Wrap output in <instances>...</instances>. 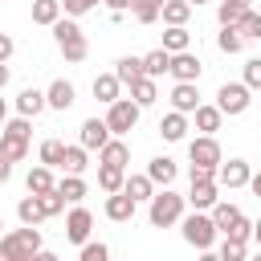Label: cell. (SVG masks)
<instances>
[{
    "instance_id": "51",
    "label": "cell",
    "mask_w": 261,
    "mask_h": 261,
    "mask_svg": "<svg viewBox=\"0 0 261 261\" xmlns=\"http://www.w3.org/2000/svg\"><path fill=\"white\" fill-rule=\"evenodd\" d=\"M4 86H8V65L0 61V90H4Z\"/></svg>"
},
{
    "instance_id": "59",
    "label": "cell",
    "mask_w": 261,
    "mask_h": 261,
    "mask_svg": "<svg viewBox=\"0 0 261 261\" xmlns=\"http://www.w3.org/2000/svg\"><path fill=\"white\" fill-rule=\"evenodd\" d=\"M249 261H261V253H253V257H249Z\"/></svg>"
},
{
    "instance_id": "46",
    "label": "cell",
    "mask_w": 261,
    "mask_h": 261,
    "mask_svg": "<svg viewBox=\"0 0 261 261\" xmlns=\"http://www.w3.org/2000/svg\"><path fill=\"white\" fill-rule=\"evenodd\" d=\"M192 184H216V167H200V163H192Z\"/></svg>"
},
{
    "instance_id": "55",
    "label": "cell",
    "mask_w": 261,
    "mask_h": 261,
    "mask_svg": "<svg viewBox=\"0 0 261 261\" xmlns=\"http://www.w3.org/2000/svg\"><path fill=\"white\" fill-rule=\"evenodd\" d=\"M200 261H220V257H216V253H208V249H204V253H200Z\"/></svg>"
},
{
    "instance_id": "58",
    "label": "cell",
    "mask_w": 261,
    "mask_h": 261,
    "mask_svg": "<svg viewBox=\"0 0 261 261\" xmlns=\"http://www.w3.org/2000/svg\"><path fill=\"white\" fill-rule=\"evenodd\" d=\"M4 110H8V106H4V98H0V118H4Z\"/></svg>"
},
{
    "instance_id": "4",
    "label": "cell",
    "mask_w": 261,
    "mask_h": 261,
    "mask_svg": "<svg viewBox=\"0 0 261 261\" xmlns=\"http://www.w3.org/2000/svg\"><path fill=\"white\" fill-rule=\"evenodd\" d=\"M29 118H12V122H4V135H0V155L4 159H24L29 155Z\"/></svg>"
},
{
    "instance_id": "62",
    "label": "cell",
    "mask_w": 261,
    "mask_h": 261,
    "mask_svg": "<svg viewBox=\"0 0 261 261\" xmlns=\"http://www.w3.org/2000/svg\"><path fill=\"white\" fill-rule=\"evenodd\" d=\"M0 228H4V216H0Z\"/></svg>"
},
{
    "instance_id": "16",
    "label": "cell",
    "mask_w": 261,
    "mask_h": 261,
    "mask_svg": "<svg viewBox=\"0 0 261 261\" xmlns=\"http://www.w3.org/2000/svg\"><path fill=\"white\" fill-rule=\"evenodd\" d=\"M118 90H122V82H118L114 73H98V77H94V98H98V102L114 106V102H118Z\"/></svg>"
},
{
    "instance_id": "20",
    "label": "cell",
    "mask_w": 261,
    "mask_h": 261,
    "mask_svg": "<svg viewBox=\"0 0 261 261\" xmlns=\"http://www.w3.org/2000/svg\"><path fill=\"white\" fill-rule=\"evenodd\" d=\"M130 102L143 110V106H151V102H159V86H155V77H143V82H135L130 86Z\"/></svg>"
},
{
    "instance_id": "54",
    "label": "cell",
    "mask_w": 261,
    "mask_h": 261,
    "mask_svg": "<svg viewBox=\"0 0 261 261\" xmlns=\"http://www.w3.org/2000/svg\"><path fill=\"white\" fill-rule=\"evenodd\" d=\"M249 188H253V196H261V175H253V179H249Z\"/></svg>"
},
{
    "instance_id": "7",
    "label": "cell",
    "mask_w": 261,
    "mask_h": 261,
    "mask_svg": "<svg viewBox=\"0 0 261 261\" xmlns=\"http://www.w3.org/2000/svg\"><path fill=\"white\" fill-rule=\"evenodd\" d=\"M184 241H188V245H196V249H208V245L216 241V224H212V216L192 212V216L184 220Z\"/></svg>"
},
{
    "instance_id": "12",
    "label": "cell",
    "mask_w": 261,
    "mask_h": 261,
    "mask_svg": "<svg viewBox=\"0 0 261 261\" xmlns=\"http://www.w3.org/2000/svg\"><path fill=\"white\" fill-rule=\"evenodd\" d=\"M171 106H175V114H196V110H200L196 82H175V90H171Z\"/></svg>"
},
{
    "instance_id": "31",
    "label": "cell",
    "mask_w": 261,
    "mask_h": 261,
    "mask_svg": "<svg viewBox=\"0 0 261 261\" xmlns=\"http://www.w3.org/2000/svg\"><path fill=\"white\" fill-rule=\"evenodd\" d=\"M122 192H126V196H130V200H135V204H139V200H151V196H155V184H151V179H147V175H130V179H126V188H122Z\"/></svg>"
},
{
    "instance_id": "8",
    "label": "cell",
    "mask_w": 261,
    "mask_h": 261,
    "mask_svg": "<svg viewBox=\"0 0 261 261\" xmlns=\"http://www.w3.org/2000/svg\"><path fill=\"white\" fill-rule=\"evenodd\" d=\"M188 159L200 163V167H220V143H216L212 135L192 139V143H188Z\"/></svg>"
},
{
    "instance_id": "24",
    "label": "cell",
    "mask_w": 261,
    "mask_h": 261,
    "mask_svg": "<svg viewBox=\"0 0 261 261\" xmlns=\"http://www.w3.org/2000/svg\"><path fill=\"white\" fill-rule=\"evenodd\" d=\"M159 135H163V139H167V143H179V139H184V135H188V118H184V114H175V110H171V114H167V118H163V122H159Z\"/></svg>"
},
{
    "instance_id": "30",
    "label": "cell",
    "mask_w": 261,
    "mask_h": 261,
    "mask_svg": "<svg viewBox=\"0 0 261 261\" xmlns=\"http://www.w3.org/2000/svg\"><path fill=\"white\" fill-rule=\"evenodd\" d=\"M237 220H241V208H237V204H216V208H212V224H216V232H228Z\"/></svg>"
},
{
    "instance_id": "22",
    "label": "cell",
    "mask_w": 261,
    "mask_h": 261,
    "mask_svg": "<svg viewBox=\"0 0 261 261\" xmlns=\"http://www.w3.org/2000/svg\"><path fill=\"white\" fill-rule=\"evenodd\" d=\"M16 216L29 224V228H37L41 220H45V208H41V196H24L20 204H16Z\"/></svg>"
},
{
    "instance_id": "48",
    "label": "cell",
    "mask_w": 261,
    "mask_h": 261,
    "mask_svg": "<svg viewBox=\"0 0 261 261\" xmlns=\"http://www.w3.org/2000/svg\"><path fill=\"white\" fill-rule=\"evenodd\" d=\"M8 57H12V37L0 33V61H8Z\"/></svg>"
},
{
    "instance_id": "29",
    "label": "cell",
    "mask_w": 261,
    "mask_h": 261,
    "mask_svg": "<svg viewBox=\"0 0 261 261\" xmlns=\"http://www.w3.org/2000/svg\"><path fill=\"white\" fill-rule=\"evenodd\" d=\"M188 200H192L196 208H216V204H220V196H216V184H192Z\"/></svg>"
},
{
    "instance_id": "18",
    "label": "cell",
    "mask_w": 261,
    "mask_h": 261,
    "mask_svg": "<svg viewBox=\"0 0 261 261\" xmlns=\"http://www.w3.org/2000/svg\"><path fill=\"white\" fill-rule=\"evenodd\" d=\"M98 159H102L106 167H126V159H130V147H126L122 139H110V143L98 151Z\"/></svg>"
},
{
    "instance_id": "36",
    "label": "cell",
    "mask_w": 261,
    "mask_h": 261,
    "mask_svg": "<svg viewBox=\"0 0 261 261\" xmlns=\"http://www.w3.org/2000/svg\"><path fill=\"white\" fill-rule=\"evenodd\" d=\"M57 192H61L69 204H77V200L86 196V179H82V175H65V179L57 184Z\"/></svg>"
},
{
    "instance_id": "41",
    "label": "cell",
    "mask_w": 261,
    "mask_h": 261,
    "mask_svg": "<svg viewBox=\"0 0 261 261\" xmlns=\"http://www.w3.org/2000/svg\"><path fill=\"white\" fill-rule=\"evenodd\" d=\"M106 257H110V249H106L102 241H86V245H82V257H77V261H106Z\"/></svg>"
},
{
    "instance_id": "32",
    "label": "cell",
    "mask_w": 261,
    "mask_h": 261,
    "mask_svg": "<svg viewBox=\"0 0 261 261\" xmlns=\"http://www.w3.org/2000/svg\"><path fill=\"white\" fill-rule=\"evenodd\" d=\"M188 41H192V37H188V29H167L159 49H167V53L175 57V53H188Z\"/></svg>"
},
{
    "instance_id": "21",
    "label": "cell",
    "mask_w": 261,
    "mask_h": 261,
    "mask_svg": "<svg viewBox=\"0 0 261 261\" xmlns=\"http://www.w3.org/2000/svg\"><path fill=\"white\" fill-rule=\"evenodd\" d=\"M45 98H49V106H53V110H69V106H73V86H69L65 77H57V82L49 86V94H45Z\"/></svg>"
},
{
    "instance_id": "35",
    "label": "cell",
    "mask_w": 261,
    "mask_h": 261,
    "mask_svg": "<svg viewBox=\"0 0 261 261\" xmlns=\"http://www.w3.org/2000/svg\"><path fill=\"white\" fill-rule=\"evenodd\" d=\"M61 159H65V147L57 139H45L41 143V167H61Z\"/></svg>"
},
{
    "instance_id": "39",
    "label": "cell",
    "mask_w": 261,
    "mask_h": 261,
    "mask_svg": "<svg viewBox=\"0 0 261 261\" xmlns=\"http://www.w3.org/2000/svg\"><path fill=\"white\" fill-rule=\"evenodd\" d=\"M237 33H241L245 41H253V37H261V12H253V8H249V12L241 16V24H237Z\"/></svg>"
},
{
    "instance_id": "38",
    "label": "cell",
    "mask_w": 261,
    "mask_h": 261,
    "mask_svg": "<svg viewBox=\"0 0 261 261\" xmlns=\"http://www.w3.org/2000/svg\"><path fill=\"white\" fill-rule=\"evenodd\" d=\"M216 45H220V53H241V49H245V37H241L237 29H220Z\"/></svg>"
},
{
    "instance_id": "52",
    "label": "cell",
    "mask_w": 261,
    "mask_h": 261,
    "mask_svg": "<svg viewBox=\"0 0 261 261\" xmlns=\"http://www.w3.org/2000/svg\"><path fill=\"white\" fill-rule=\"evenodd\" d=\"M33 261H57V253H45V249H41V253H37Z\"/></svg>"
},
{
    "instance_id": "5",
    "label": "cell",
    "mask_w": 261,
    "mask_h": 261,
    "mask_svg": "<svg viewBox=\"0 0 261 261\" xmlns=\"http://www.w3.org/2000/svg\"><path fill=\"white\" fill-rule=\"evenodd\" d=\"M249 86L245 82H224L220 86V94H216V106H220V114H245L249 110Z\"/></svg>"
},
{
    "instance_id": "10",
    "label": "cell",
    "mask_w": 261,
    "mask_h": 261,
    "mask_svg": "<svg viewBox=\"0 0 261 261\" xmlns=\"http://www.w3.org/2000/svg\"><path fill=\"white\" fill-rule=\"evenodd\" d=\"M216 179H220L224 188H245V184L253 179V171H249V163H245V159H228V163H220V167H216Z\"/></svg>"
},
{
    "instance_id": "61",
    "label": "cell",
    "mask_w": 261,
    "mask_h": 261,
    "mask_svg": "<svg viewBox=\"0 0 261 261\" xmlns=\"http://www.w3.org/2000/svg\"><path fill=\"white\" fill-rule=\"evenodd\" d=\"M0 135H4V118H0Z\"/></svg>"
},
{
    "instance_id": "27",
    "label": "cell",
    "mask_w": 261,
    "mask_h": 261,
    "mask_svg": "<svg viewBox=\"0 0 261 261\" xmlns=\"http://www.w3.org/2000/svg\"><path fill=\"white\" fill-rule=\"evenodd\" d=\"M143 69H147V77L171 73V53H167V49H155V53H147V57H143Z\"/></svg>"
},
{
    "instance_id": "23",
    "label": "cell",
    "mask_w": 261,
    "mask_h": 261,
    "mask_svg": "<svg viewBox=\"0 0 261 261\" xmlns=\"http://www.w3.org/2000/svg\"><path fill=\"white\" fill-rule=\"evenodd\" d=\"M159 16H163L171 29H184V24H188V16H192V4H188V0H167Z\"/></svg>"
},
{
    "instance_id": "50",
    "label": "cell",
    "mask_w": 261,
    "mask_h": 261,
    "mask_svg": "<svg viewBox=\"0 0 261 261\" xmlns=\"http://www.w3.org/2000/svg\"><path fill=\"white\" fill-rule=\"evenodd\" d=\"M110 4V12H126V8H135V0H106Z\"/></svg>"
},
{
    "instance_id": "33",
    "label": "cell",
    "mask_w": 261,
    "mask_h": 261,
    "mask_svg": "<svg viewBox=\"0 0 261 261\" xmlns=\"http://www.w3.org/2000/svg\"><path fill=\"white\" fill-rule=\"evenodd\" d=\"M220 118H224V114H220V106H200V110H196V126H200L204 135L220 130Z\"/></svg>"
},
{
    "instance_id": "43",
    "label": "cell",
    "mask_w": 261,
    "mask_h": 261,
    "mask_svg": "<svg viewBox=\"0 0 261 261\" xmlns=\"http://www.w3.org/2000/svg\"><path fill=\"white\" fill-rule=\"evenodd\" d=\"M245 86H249V90H261V57L245 61Z\"/></svg>"
},
{
    "instance_id": "1",
    "label": "cell",
    "mask_w": 261,
    "mask_h": 261,
    "mask_svg": "<svg viewBox=\"0 0 261 261\" xmlns=\"http://www.w3.org/2000/svg\"><path fill=\"white\" fill-rule=\"evenodd\" d=\"M41 253V228H12L0 237V261H33Z\"/></svg>"
},
{
    "instance_id": "13",
    "label": "cell",
    "mask_w": 261,
    "mask_h": 261,
    "mask_svg": "<svg viewBox=\"0 0 261 261\" xmlns=\"http://www.w3.org/2000/svg\"><path fill=\"white\" fill-rule=\"evenodd\" d=\"M200 69H204V65H200L196 53H175V57H171V73H175V82H196Z\"/></svg>"
},
{
    "instance_id": "44",
    "label": "cell",
    "mask_w": 261,
    "mask_h": 261,
    "mask_svg": "<svg viewBox=\"0 0 261 261\" xmlns=\"http://www.w3.org/2000/svg\"><path fill=\"white\" fill-rule=\"evenodd\" d=\"M249 237H253V224H249L245 216H241V220H237V224L224 232V241H249Z\"/></svg>"
},
{
    "instance_id": "2",
    "label": "cell",
    "mask_w": 261,
    "mask_h": 261,
    "mask_svg": "<svg viewBox=\"0 0 261 261\" xmlns=\"http://www.w3.org/2000/svg\"><path fill=\"white\" fill-rule=\"evenodd\" d=\"M147 216H151V224H155V228H167V224H175V220L184 216V196H175L171 188L155 192V196H151V208H147Z\"/></svg>"
},
{
    "instance_id": "11",
    "label": "cell",
    "mask_w": 261,
    "mask_h": 261,
    "mask_svg": "<svg viewBox=\"0 0 261 261\" xmlns=\"http://www.w3.org/2000/svg\"><path fill=\"white\" fill-rule=\"evenodd\" d=\"M90 224H94L90 208H73V212L65 216V237H69L73 245H86V241H90Z\"/></svg>"
},
{
    "instance_id": "37",
    "label": "cell",
    "mask_w": 261,
    "mask_h": 261,
    "mask_svg": "<svg viewBox=\"0 0 261 261\" xmlns=\"http://www.w3.org/2000/svg\"><path fill=\"white\" fill-rule=\"evenodd\" d=\"M245 12H249V8H241V4H232V0H224V4H220V29H237Z\"/></svg>"
},
{
    "instance_id": "25",
    "label": "cell",
    "mask_w": 261,
    "mask_h": 261,
    "mask_svg": "<svg viewBox=\"0 0 261 261\" xmlns=\"http://www.w3.org/2000/svg\"><path fill=\"white\" fill-rule=\"evenodd\" d=\"M98 188H102V192H110V196H114V192H122V188H126L122 167H106V163H102V167H98Z\"/></svg>"
},
{
    "instance_id": "6",
    "label": "cell",
    "mask_w": 261,
    "mask_h": 261,
    "mask_svg": "<svg viewBox=\"0 0 261 261\" xmlns=\"http://www.w3.org/2000/svg\"><path fill=\"white\" fill-rule=\"evenodd\" d=\"M135 122H139V106H135L130 98H118V102L106 110V126H110V135H126V130H135Z\"/></svg>"
},
{
    "instance_id": "9",
    "label": "cell",
    "mask_w": 261,
    "mask_h": 261,
    "mask_svg": "<svg viewBox=\"0 0 261 261\" xmlns=\"http://www.w3.org/2000/svg\"><path fill=\"white\" fill-rule=\"evenodd\" d=\"M106 143H110L106 118H86V122H82V147H86V151H102Z\"/></svg>"
},
{
    "instance_id": "47",
    "label": "cell",
    "mask_w": 261,
    "mask_h": 261,
    "mask_svg": "<svg viewBox=\"0 0 261 261\" xmlns=\"http://www.w3.org/2000/svg\"><path fill=\"white\" fill-rule=\"evenodd\" d=\"M98 0H61V8L69 12V16H82V12H90Z\"/></svg>"
},
{
    "instance_id": "14",
    "label": "cell",
    "mask_w": 261,
    "mask_h": 261,
    "mask_svg": "<svg viewBox=\"0 0 261 261\" xmlns=\"http://www.w3.org/2000/svg\"><path fill=\"white\" fill-rule=\"evenodd\" d=\"M175 171H179V167H175V159H167V155H159V159L147 163V179H151V184H163V188L175 184Z\"/></svg>"
},
{
    "instance_id": "26",
    "label": "cell",
    "mask_w": 261,
    "mask_h": 261,
    "mask_svg": "<svg viewBox=\"0 0 261 261\" xmlns=\"http://www.w3.org/2000/svg\"><path fill=\"white\" fill-rule=\"evenodd\" d=\"M33 20L37 24H57L61 20V0H33Z\"/></svg>"
},
{
    "instance_id": "60",
    "label": "cell",
    "mask_w": 261,
    "mask_h": 261,
    "mask_svg": "<svg viewBox=\"0 0 261 261\" xmlns=\"http://www.w3.org/2000/svg\"><path fill=\"white\" fill-rule=\"evenodd\" d=\"M188 4H192V8H196V4H204V0H188Z\"/></svg>"
},
{
    "instance_id": "45",
    "label": "cell",
    "mask_w": 261,
    "mask_h": 261,
    "mask_svg": "<svg viewBox=\"0 0 261 261\" xmlns=\"http://www.w3.org/2000/svg\"><path fill=\"white\" fill-rule=\"evenodd\" d=\"M135 20H139V24H155V20H159V8H151V4H135Z\"/></svg>"
},
{
    "instance_id": "49",
    "label": "cell",
    "mask_w": 261,
    "mask_h": 261,
    "mask_svg": "<svg viewBox=\"0 0 261 261\" xmlns=\"http://www.w3.org/2000/svg\"><path fill=\"white\" fill-rule=\"evenodd\" d=\"M8 175H12V159L0 155V184H8Z\"/></svg>"
},
{
    "instance_id": "19",
    "label": "cell",
    "mask_w": 261,
    "mask_h": 261,
    "mask_svg": "<svg viewBox=\"0 0 261 261\" xmlns=\"http://www.w3.org/2000/svg\"><path fill=\"white\" fill-rule=\"evenodd\" d=\"M135 208H139V204H135L126 192H114V196L106 200V216H110V220H130V216H135Z\"/></svg>"
},
{
    "instance_id": "15",
    "label": "cell",
    "mask_w": 261,
    "mask_h": 261,
    "mask_svg": "<svg viewBox=\"0 0 261 261\" xmlns=\"http://www.w3.org/2000/svg\"><path fill=\"white\" fill-rule=\"evenodd\" d=\"M45 106H49V98H45L41 90H33V86H29V90H20V98H16V110H20V118H37Z\"/></svg>"
},
{
    "instance_id": "28",
    "label": "cell",
    "mask_w": 261,
    "mask_h": 261,
    "mask_svg": "<svg viewBox=\"0 0 261 261\" xmlns=\"http://www.w3.org/2000/svg\"><path fill=\"white\" fill-rule=\"evenodd\" d=\"M57 184H53V171L49 167H33L29 171V196H45V192H53Z\"/></svg>"
},
{
    "instance_id": "3",
    "label": "cell",
    "mask_w": 261,
    "mask_h": 261,
    "mask_svg": "<svg viewBox=\"0 0 261 261\" xmlns=\"http://www.w3.org/2000/svg\"><path fill=\"white\" fill-rule=\"evenodd\" d=\"M53 37H57V45H61V53H65V61H69V65L86 61L90 45H86V37H82V29H77L73 20H57V24H53Z\"/></svg>"
},
{
    "instance_id": "42",
    "label": "cell",
    "mask_w": 261,
    "mask_h": 261,
    "mask_svg": "<svg viewBox=\"0 0 261 261\" xmlns=\"http://www.w3.org/2000/svg\"><path fill=\"white\" fill-rule=\"evenodd\" d=\"M41 208H45V216H57V212L65 208V196L53 188V192H45V196H41Z\"/></svg>"
},
{
    "instance_id": "17",
    "label": "cell",
    "mask_w": 261,
    "mask_h": 261,
    "mask_svg": "<svg viewBox=\"0 0 261 261\" xmlns=\"http://www.w3.org/2000/svg\"><path fill=\"white\" fill-rule=\"evenodd\" d=\"M114 77H118L122 86H135V82H143V77H147V69H143V57H122V61H118V69H114Z\"/></svg>"
},
{
    "instance_id": "53",
    "label": "cell",
    "mask_w": 261,
    "mask_h": 261,
    "mask_svg": "<svg viewBox=\"0 0 261 261\" xmlns=\"http://www.w3.org/2000/svg\"><path fill=\"white\" fill-rule=\"evenodd\" d=\"M135 4H151V8H159V12H163V4H167V0H135Z\"/></svg>"
},
{
    "instance_id": "40",
    "label": "cell",
    "mask_w": 261,
    "mask_h": 261,
    "mask_svg": "<svg viewBox=\"0 0 261 261\" xmlns=\"http://www.w3.org/2000/svg\"><path fill=\"white\" fill-rule=\"evenodd\" d=\"M216 257H220V261H249V253H245V241H224Z\"/></svg>"
},
{
    "instance_id": "56",
    "label": "cell",
    "mask_w": 261,
    "mask_h": 261,
    "mask_svg": "<svg viewBox=\"0 0 261 261\" xmlns=\"http://www.w3.org/2000/svg\"><path fill=\"white\" fill-rule=\"evenodd\" d=\"M253 241H257V245H261V220H257V224H253Z\"/></svg>"
},
{
    "instance_id": "34",
    "label": "cell",
    "mask_w": 261,
    "mask_h": 261,
    "mask_svg": "<svg viewBox=\"0 0 261 261\" xmlns=\"http://www.w3.org/2000/svg\"><path fill=\"white\" fill-rule=\"evenodd\" d=\"M61 167L69 171V175H82L90 163H86V147L77 143V147H65V159H61Z\"/></svg>"
},
{
    "instance_id": "57",
    "label": "cell",
    "mask_w": 261,
    "mask_h": 261,
    "mask_svg": "<svg viewBox=\"0 0 261 261\" xmlns=\"http://www.w3.org/2000/svg\"><path fill=\"white\" fill-rule=\"evenodd\" d=\"M232 4H241V8H249V4H253V0H232Z\"/></svg>"
}]
</instances>
